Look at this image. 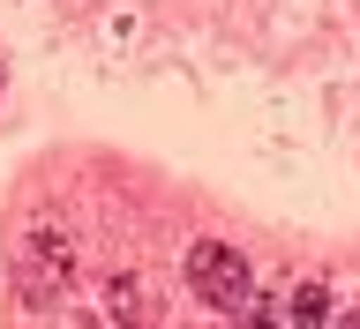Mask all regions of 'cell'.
Masks as SVG:
<instances>
[{
	"mask_svg": "<svg viewBox=\"0 0 360 329\" xmlns=\"http://www.w3.org/2000/svg\"><path fill=\"white\" fill-rule=\"evenodd\" d=\"M188 285H195L218 314H240L248 300H255V269H248L240 247H225V240H195V247H188Z\"/></svg>",
	"mask_w": 360,
	"mask_h": 329,
	"instance_id": "6da1fadb",
	"label": "cell"
},
{
	"mask_svg": "<svg viewBox=\"0 0 360 329\" xmlns=\"http://www.w3.org/2000/svg\"><path fill=\"white\" fill-rule=\"evenodd\" d=\"M60 285H68V232H53V217H38L15 247V292L30 307H45Z\"/></svg>",
	"mask_w": 360,
	"mask_h": 329,
	"instance_id": "7a4b0ae2",
	"label": "cell"
},
{
	"mask_svg": "<svg viewBox=\"0 0 360 329\" xmlns=\"http://www.w3.org/2000/svg\"><path fill=\"white\" fill-rule=\"evenodd\" d=\"M278 322H285V329H330V285H323V277L292 285V300H285Z\"/></svg>",
	"mask_w": 360,
	"mask_h": 329,
	"instance_id": "3957f363",
	"label": "cell"
},
{
	"mask_svg": "<svg viewBox=\"0 0 360 329\" xmlns=\"http://www.w3.org/2000/svg\"><path fill=\"white\" fill-rule=\"evenodd\" d=\"M105 307L120 314V322H150V292H143V277H112V285H105Z\"/></svg>",
	"mask_w": 360,
	"mask_h": 329,
	"instance_id": "277c9868",
	"label": "cell"
},
{
	"mask_svg": "<svg viewBox=\"0 0 360 329\" xmlns=\"http://www.w3.org/2000/svg\"><path fill=\"white\" fill-rule=\"evenodd\" d=\"M233 322H240V329H285V322H278V314H270V307H263V300H248V307H240V314H233Z\"/></svg>",
	"mask_w": 360,
	"mask_h": 329,
	"instance_id": "5b68a950",
	"label": "cell"
},
{
	"mask_svg": "<svg viewBox=\"0 0 360 329\" xmlns=\"http://www.w3.org/2000/svg\"><path fill=\"white\" fill-rule=\"evenodd\" d=\"M338 329H360V322H338Z\"/></svg>",
	"mask_w": 360,
	"mask_h": 329,
	"instance_id": "8992f818",
	"label": "cell"
},
{
	"mask_svg": "<svg viewBox=\"0 0 360 329\" xmlns=\"http://www.w3.org/2000/svg\"><path fill=\"white\" fill-rule=\"evenodd\" d=\"M83 329H98V322H83Z\"/></svg>",
	"mask_w": 360,
	"mask_h": 329,
	"instance_id": "52a82bcc",
	"label": "cell"
}]
</instances>
